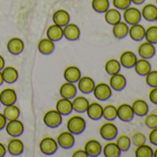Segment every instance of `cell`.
Listing matches in <instances>:
<instances>
[{
    "mask_svg": "<svg viewBox=\"0 0 157 157\" xmlns=\"http://www.w3.org/2000/svg\"><path fill=\"white\" fill-rule=\"evenodd\" d=\"M148 140L151 144L157 146V128H151L148 135Z\"/></svg>",
    "mask_w": 157,
    "mask_h": 157,
    "instance_id": "46",
    "label": "cell"
},
{
    "mask_svg": "<svg viewBox=\"0 0 157 157\" xmlns=\"http://www.w3.org/2000/svg\"><path fill=\"white\" fill-rule=\"evenodd\" d=\"M116 140V143L118 146V148L120 149V151L122 152L127 151L129 150L130 146H131V140H130V137H128V135L125 134H121V135H117Z\"/></svg>",
    "mask_w": 157,
    "mask_h": 157,
    "instance_id": "37",
    "label": "cell"
},
{
    "mask_svg": "<svg viewBox=\"0 0 157 157\" xmlns=\"http://www.w3.org/2000/svg\"><path fill=\"white\" fill-rule=\"evenodd\" d=\"M52 19H53V22L55 24H57V25L63 27L64 25H66L67 23L69 22L70 17H69V14L67 10L60 9V10H56L53 13Z\"/></svg>",
    "mask_w": 157,
    "mask_h": 157,
    "instance_id": "33",
    "label": "cell"
},
{
    "mask_svg": "<svg viewBox=\"0 0 157 157\" xmlns=\"http://www.w3.org/2000/svg\"><path fill=\"white\" fill-rule=\"evenodd\" d=\"M156 49L154 44L149 43V42H142L138 46V55L140 58L144 59H151L155 56Z\"/></svg>",
    "mask_w": 157,
    "mask_h": 157,
    "instance_id": "14",
    "label": "cell"
},
{
    "mask_svg": "<svg viewBox=\"0 0 157 157\" xmlns=\"http://www.w3.org/2000/svg\"><path fill=\"white\" fill-rule=\"evenodd\" d=\"M112 5L119 10H124L131 6V1L130 0H112Z\"/></svg>",
    "mask_w": 157,
    "mask_h": 157,
    "instance_id": "45",
    "label": "cell"
},
{
    "mask_svg": "<svg viewBox=\"0 0 157 157\" xmlns=\"http://www.w3.org/2000/svg\"><path fill=\"white\" fill-rule=\"evenodd\" d=\"M62 115L55 108L47 110L43 116V122L48 128H56L62 122Z\"/></svg>",
    "mask_w": 157,
    "mask_h": 157,
    "instance_id": "3",
    "label": "cell"
},
{
    "mask_svg": "<svg viewBox=\"0 0 157 157\" xmlns=\"http://www.w3.org/2000/svg\"><path fill=\"white\" fill-rule=\"evenodd\" d=\"M140 13H141V18L144 19L145 21L150 22L155 21L157 17V7L156 5L151 3L145 4L141 9Z\"/></svg>",
    "mask_w": 157,
    "mask_h": 157,
    "instance_id": "26",
    "label": "cell"
},
{
    "mask_svg": "<svg viewBox=\"0 0 157 157\" xmlns=\"http://www.w3.org/2000/svg\"><path fill=\"white\" fill-rule=\"evenodd\" d=\"M85 112L89 118L93 120H98L103 116V106L98 102H90Z\"/></svg>",
    "mask_w": 157,
    "mask_h": 157,
    "instance_id": "22",
    "label": "cell"
},
{
    "mask_svg": "<svg viewBox=\"0 0 157 157\" xmlns=\"http://www.w3.org/2000/svg\"><path fill=\"white\" fill-rule=\"evenodd\" d=\"M122 18H123V21L128 25H133L136 23H140L142 19L140 10L138 8L132 7V6H129L128 8H127L126 10H123Z\"/></svg>",
    "mask_w": 157,
    "mask_h": 157,
    "instance_id": "4",
    "label": "cell"
},
{
    "mask_svg": "<svg viewBox=\"0 0 157 157\" xmlns=\"http://www.w3.org/2000/svg\"><path fill=\"white\" fill-rule=\"evenodd\" d=\"M130 140H131V145H134L135 147H137L139 145H141L143 143H146L147 138H146V136L142 132L137 131V132H134L131 135Z\"/></svg>",
    "mask_w": 157,
    "mask_h": 157,
    "instance_id": "42",
    "label": "cell"
},
{
    "mask_svg": "<svg viewBox=\"0 0 157 157\" xmlns=\"http://www.w3.org/2000/svg\"><path fill=\"white\" fill-rule=\"evenodd\" d=\"M105 70L108 75H114L116 73L120 72L121 70V65L118 59L116 58H110L105 63Z\"/></svg>",
    "mask_w": 157,
    "mask_h": 157,
    "instance_id": "36",
    "label": "cell"
},
{
    "mask_svg": "<svg viewBox=\"0 0 157 157\" xmlns=\"http://www.w3.org/2000/svg\"><path fill=\"white\" fill-rule=\"evenodd\" d=\"M137 59H138V56L134 52L127 50L121 53L118 60L120 62L121 67L125 68H133Z\"/></svg>",
    "mask_w": 157,
    "mask_h": 157,
    "instance_id": "16",
    "label": "cell"
},
{
    "mask_svg": "<svg viewBox=\"0 0 157 157\" xmlns=\"http://www.w3.org/2000/svg\"><path fill=\"white\" fill-rule=\"evenodd\" d=\"M135 156L136 157H153V149L150 145L143 143L136 147Z\"/></svg>",
    "mask_w": 157,
    "mask_h": 157,
    "instance_id": "38",
    "label": "cell"
},
{
    "mask_svg": "<svg viewBox=\"0 0 157 157\" xmlns=\"http://www.w3.org/2000/svg\"><path fill=\"white\" fill-rule=\"evenodd\" d=\"M4 82V80H3V77H2V73H1V70H0V86H1Z\"/></svg>",
    "mask_w": 157,
    "mask_h": 157,
    "instance_id": "53",
    "label": "cell"
},
{
    "mask_svg": "<svg viewBox=\"0 0 157 157\" xmlns=\"http://www.w3.org/2000/svg\"><path fill=\"white\" fill-rule=\"evenodd\" d=\"M112 91L113 90L109 84L105 82H99L97 84L95 83L92 93L98 101H106L112 96Z\"/></svg>",
    "mask_w": 157,
    "mask_h": 157,
    "instance_id": "6",
    "label": "cell"
},
{
    "mask_svg": "<svg viewBox=\"0 0 157 157\" xmlns=\"http://www.w3.org/2000/svg\"><path fill=\"white\" fill-rule=\"evenodd\" d=\"M144 39L146 42H149L154 45L157 44V25H151L145 29Z\"/></svg>",
    "mask_w": 157,
    "mask_h": 157,
    "instance_id": "41",
    "label": "cell"
},
{
    "mask_svg": "<svg viewBox=\"0 0 157 157\" xmlns=\"http://www.w3.org/2000/svg\"><path fill=\"white\" fill-rule=\"evenodd\" d=\"M128 27L129 25H128L124 21H120L117 23L112 25V33L114 37L119 40L127 37L128 33Z\"/></svg>",
    "mask_w": 157,
    "mask_h": 157,
    "instance_id": "29",
    "label": "cell"
},
{
    "mask_svg": "<svg viewBox=\"0 0 157 157\" xmlns=\"http://www.w3.org/2000/svg\"><path fill=\"white\" fill-rule=\"evenodd\" d=\"M17 101V94L13 88H5L0 92V103L3 105L15 104Z\"/></svg>",
    "mask_w": 157,
    "mask_h": 157,
    "instance_id": "20",
    "label": "cell"
},
{
    "mask_svg": "<svg viewBox=\"0 0 157 157\" xmlns=\"http://www.w3.org/2000/svg\"><path fill=\"white\" fill-rule=\"evenodd\" d=\"M156 148L153 150V157H157V146H155Z\"/></svg>",
    "mask_w": 157,
    "mask_h": 157,
    "instance_id": "54",
    "label": "cell"
},
{
    "mask_svg": "<svg viewBox=\"0 0 157 157\" xmlns=\"http://www.w3.org/2000/svg\"><path fill=\"white\" fill-rule=\"evenodd\" d=\"M130 1H131V4L136 5V6H140L145 2V0H130Z\"/></svg>",
    "mask_w": 157,
    "mask_h": 157,
    "instance_id": "51",
    "label": "cell"
},
{
    "mask_svg": "<svg viewBox=\"0 0 157 157\" xmlns=\"http://www.w3.org/2000/svg\"><path fill=\"white\" fill-rule=\"evenodd\" d=\"M72 108L77 113H84L89 105L90 101L83 95H75L71 99Z\"/></svg>",
    "mask_w": 157,
    "mask_h": 157,
    "instance_id": "21",
    "label": "cell"
},
{
    "mask_svg": "<svg viewBox=\"0 0 157 157\" xmlns=\"http://www.w3.org/2000/svg\"><path fill=\"white\" fill-rule=\"evenodd\" d=\"M128 35L134 42H141L144 40L145 35V27H143L140 23H136L133 25H129Z\"/></svg>",
    "mask_w": 157,
    "mask_h": 157,
    "instance_id": "18",
    "label": "cell"
},
{
    "mask_svg": "<svg viewBox=\"0 0 157 157\" xmlns=\"http://www.w3.org/2000/svg\"><path fill=\"white\" fill-rule=\"evenodd\" d=\"M58 148V144L53 137L45 136L41 139L39 141V149L41 152H43L45 155H51L54 154Z\"/></svg>",
    "mask_w": 157,
    "mask_h": 157,
    "instance_id": "5",
    "label": "cell"
},
{
    "mask_svg": "<svg viewBox=\"0 0 157 157\" xmlns=\"http://www.w3.org/2000/svg\"><path fill=\"white\" fill-rule=\"evenodd\" d=\"M81 36V30L75 23H67L63 26V37L68 41H77Z\"/></svg>",
    "mask_w": 157,
    "mask_h": 157,
    "instance_id": "13",
    "label": "cell"
},
{
    "mask_svg": "<svg viewBox=\"0 0 157 157\" xmlns=\"http://www.w3.org/2000/svg\"><path fill=\"white\" fill-rule=\"evenodd\" d=\"M145 82L151 88L157 87V70L151 69L149 71V73L145 76Z\"/></svg>",
    "mask_w": 157,
    "mask_h": 157,
    "instance_id": "43",
    "label": "cell"
},
{
    "mask_svg": "<svg viewBox=\"0 0 157 157\" xmlns=\"http://www.w3.org/2000/svg\"><path fill=\"white\" fill-rule=\"evenodd\" d=\"M108 84L113 91L120 92L123 91L127 86V78L123 74L118 72L110 76Z\"/></svg>",
    "mask_w": 157,
    "mask_h": 157,
    "instance_id": "12",
    "label": "cell"
},
{
    "mask_svg": "<svg viewBox=\"0 0 157 157\" xmlns=\"http://www.w3.org/2000/svg\"><path fill=\"white\" fill-rule=\"evenodd\" d=\"M92 8L97 13H104L110 8L109 0H92Z\"/></svg>",
    "mask_w": 157,
    "mask_h": 157,
    "instance_id": "40",
    "label": "cell"
},
{
    "mask_svg": "<svg viewBox=\"0 0 157 157\" xmlns=\"http://www.w3.org/2000/svg\"><path fill=\"white\" fill-rule=\"evenodd\" d=\"M104 19L107 24L112 26L122 21V14L119 10L116 8H109L105 12H104Z\"/></svg>",
    "mask_w": 157,
    "mask_h": 157,
    "instance_id": "27",
    "label": "cell"
},
{
    "mask_svg": "<svg viewBox=\"0 0 157 157\" xmlns=\"http://www.w3.org/2000/svg\"><path fill=\"white\" fill-rule=\"evenodd\" d=\"M1 73H2L4 82H7L9 84L14 83L19 78L18 70L16 69V67L12 66H5L1 69Z\"/></svg>",
    "mask_w": 157,
    "mask_h": 157,
    "instance_id": "23",
    "label": "cell"
},
{
    "mask_svg": "<svg viewBox=\"0 0 157 157\" xmlns=\"http://www.w3.org/2000/svg\"><path fill=\"white\" fill-rule=\"evenodd\" d=\"M148 97H149V100L151 104L157 105V87L151 88Z\"/></svg>",
    "mask_w": 157,
    "mask_h": 157,
    "instance_id": "47",
    "label": "cell"
},
{
    "mask_svg": "<svg viewBox=\"0 0 157 157\" xmlns=\"http://www.w3.org/2000/svg\"><path fill=\"white\" fill-rule=\"evenodd\" d=\"M4 67H5V59L1 55H0V70H1Z\"/></svg>",
    "mask_w": 157,
    "mask_h": 157,
    "instance_id": "52",
    "label": "cell"
},
{
    "mask_svg": "<svg viewBox=\"0 0 157 157\" xmlns=\"http://www.w3.org/2000/svg\"><path fill=\"white\" fill-rule=\"evenodd\" d=\"M0 106H1V103H0Z\"/></svg>",
    "mask_w": 157,
    "mask_h": 157,
    "instance_id": "57",
    "label": "cell"
},
{
    "mask_svg": "<svg viewBox=\"0 0 157 157\" xmlns=\"http://www.w3.org/2000/svg\"><path fill=\"white\" fill-rule=\"evenodd\" d=\"M144 117V125L151 129L157 128V114L154 113H148Z\"/></svg>",
    "mask_w": 157,
    "mask_h": 157,
    "instance_id": "44",
    "label": "cell"
},
{
    "mask_svg": "<svg viewBox=\"0 0 157 157\" xmlns=\"http://www.w3.org/2000/svg\"><path fill=\"white\" fill-rule=\"evenodd\" d=\"M4 128L10 137H20L24 131L23 123L19 118L8 120Z\"/></svg>",
    "mask_w": 157,
    "mask_h": 157,
    "instance_id": "7",
    "label": "cell"
},
{
    "mask_svg": "<svg viewBox=\"0 0 157 157\" xmlns=\"http://www.w3.org/2000/svg\"><path fill=\"white\" fill-rule=\"evenodd\" d=\"M121 151L113 140H108L104 146H102V153L105 157H119L121 155Z\"/></svg>",
    "mask_w": 157,
    "mask_h": 157,
    "instance_id": "28",
    "label": "cell"
},
{
    "mask_svg": "<svg viewBox=\"0 0 157 157\" xmlns=\"http://www.w3.org/2000/svg\"><path fill=\"white\" fill-rule=\"evenodd\" d=\"M7 118L5 117V116L3 115L2 112H0V130L3 129L6 126V123H7Z\"/></svg>",
    "mask_w": 157,
    "mask_h": 157,
    "instance_id": "49",
    "label": "cell"
},
{
    "mask_svg": "<svg viewBox=\"0 0 157 157\" xmlns=\"http://www.w3.org/2000/svg\"><path fill=\"white\" fill-rule=\"evenodd\" d=\"M72 156L73 157H88L84 149H78V150L74 151L72 153Z\"/></svg>",
    "mask_w": 157,
    "mask_h": 157,
    "instance_id": "48",
    "label": "cell"
},
{
    "mask_svg": "<svg viewBox=\"0 0 157 157\" xmlns=\"http://www.w3.org/2000/svg\"><path fill=\"white\" fill-rule=\"evenodd\" d=\"M46 37L53 42H57L63 38V27L53 23L46 29Z\"/></svg>",
    "mask_w": 157,
    "mask_h": 157,
    "instance_id": "32",
    "label": "cell"
},
{
    "mask_svg": "<svg viewBox=\"0 0 157 157\" xmlns=\"http://www.w3.org/2000/svg\"><path fill=\"white\" fill-rule=\"evenodd\" d=\"M56 109L62 116H67V115H69L73 111L71 99L60 97L56 101Z\"/></svg>",
    "mask_w": 157,
    "mask_h": 157,
    "instance_id": "30",
    "label": "cell"
},
{
    "mask_svg": "<svg viewBox=\"0 0 157 157\" xmlns=\"http://www.w3.org/2000/svg\"><path fill=\"white\" fill-rule=\"evenodd\" d=\"M82 76V72L78 67L74 65L67 66L63 71V77L66 82L76 83Z\"/></svg>",
    "mask_w": 157,
    "mask_h": 157,
    "instance_id": "17",
    "label": "cell"
},
{
    "mask_svg": "<svg viewBox=\"0 0 157 157\" xmlns=\"http://www.w3.org/2000/svg\"><path fill=\"white\" fill-rule=\"evenodd\" d=\"M76 83H77L76 84L77 89L82 94H91L95 85L94 78H92L89 76H81V78H78Z\"/></svg>",
    "mask_w": 157,
    "mask_h": 157,
    "instance_id": "10",
    "label": "cell"
},
{
    "mask_svg": "<svg viewBox=\"0 0 157 157\" xmlns=\"http://www.w3.org/2000/svg\"><path fill=\"white\" fill-rule=\"evenodd\" d=\"M155 5H156V7H157V0H155Z\"/></svg>",
    "mask_w": 157,
    "mask_h": 157,
    "instance_id": "55",
    "label": "cell"
},
{
    "mask_svg": "<svg viewBox=\"0 0 157 157\" xmlns=\"http://www.w3.org/2000/svg\"><path fill=\"white\" fill-rule=\"evenodd\" d=\"M66 126L68 131H70L74 135H78L84 131L86 128V121L84 117H82V116L73 115L67 118Z\"/></svg>",
    "mask_w": 157,
    "mask_h": 157,
    "instance_id": "1",
    "label": "cell"
},
{
    "mask_svg": "<svg viewBox=\"0 0 157 157\" xmlns=\"http://www.w3.org/2000/svg\"><path fill=\"white\" fill-rule=\"evenodd\" d=\"M56 140L58 144V147L63 149H69L75 144V135L67 129L58 133Z\"/></svg>",
    "mask_w": 157,
    "mask_h": 157,
    "instance_id": "8",
    "label": "cell"
},
{
    "mask_svg": "<svg viewBox=\"0 0 157 157\" xmlns=\"http://www.w3.org/2000/svg\"><path fill=\"white\" fill-rule=\"evenodd\" d=\"M99 134L101 138L105 140H113L118 135L117 127L112 123V121H106L103 123L99 128Z\"/></svg>",
    "mask_w": 157,
    "mask_h": 157,
    "instance_id": "2",
    "label": "cell"
},
{
    "mask_svg": "<svg viewBox=\"0 0 157 157\" xmlns=\"http://www.w3.org/2000/svg\"><path fill=\"white\" fill-rule=\"evenodd\" d=\"M6 153H7V148L1 141H0V157L5 156Z\"/></svg>",
    "mask_w": 157,
    "mask_h": 157,
    "instance_id": "50",
    "label": "cell"
},
{
    "mask_svg": "<svg viewBox=\"0 0 157 157\" xmlns=\"http://www.w3.org/2000/svg\"><path fill=\"white\" fill-rule=\"evenodd\" d=\"M84 151H86L88 157L99 156L102 152V144L99 140L95 139H90L84 143Z\"/></svg>",
    "mask_w": 157,
    "mask_h": 157,
    "instance_id": "15",
    "label": "cell"
},
{
    "mask_svg": "<svg viewBox=\"0 0 157 157\" xmlns=\"http://www.w3.org/2000/svg\"><path fill=\"white\" fill-rule=\"evenodd\" d=\"M102 117H104L106 121H114L117 118V107L111 104L103 106Z\"/></svg>",
    "mask_w": 157,
    "mask_h": 157,
    "instance_id": "39",
    "label": "cell"
},
{
    "mask_svg": "<svg viewBox=\"0 0 157 157\" xmlns=\"http://www.w3.org/2000/svg\"><path fill=\"white\" fill-rule=\"evenodd\" d=\"M133 68L139 76L145 77L149 73V71L151 69V65L148 59L138 58Z\"/></svg>",
    "mask_w": 157,
    "mask_h": 157,
    "instance_id": "31",
    "label": "cell"
},
{
    "mask_svg": "<svg viewBox=\"0 0 157 157\" xmlns=\"http://www.w3.org/2000/svg\"><path fill=\"white\" fill-rule=\"evenodd\" d=\"M2 113L7 118V120H12V119L19 118L21 111H20V108L15 104H12V105H4Z\"/></svg>",
    "mask_w": 157,
    "mask_h": 157,
    "instance_id": "35",
    "label": "cell"
},
{
    "mask_svg": "<svg viewBox=\"0 0 157 157\" xmlns=\"http://www.w3.org/2000/svg\"><path fill=\"white\" fill-rule=\"evenodd\" d=\"M38 50L43 55H50L55 50V42L45 37L38 42Z\"/></svg>",
    "mask_w": 157,
    "mask_h": 157,
    "instance_id": "34",
    "label": "cell"
},
{
    "mask_svg": "<svg viewBox=\"0 0 157 157\" xmlns=\"http://www.w3.org/2000/svg\"><path fill=\"white\" fill-rule=\"evenodd\" d=\"M135 115L133 113L131 105L123 103L117 107V118L123 122H130L134 118Z\"/></svg>",
    "mask_w": 157,
    "mask_h": 157,
    "instance_id": "9",
    "label": "cell"
},
{
    "mask_svg": "<svg viewBox=\"0 0 157 157\" xmlns=\"http://www.w3.org/2000/svg\"><path fill=\"white\" fill-rule=\"evenodd\" d=\"M7 152L13 156H18L21 154L24 151V144L23 141L19 137H12L6 146Z\"/></svg>",
    "mask_w": 157,
    "mask_h": 157,
    "instance_id": "11",
    "label": "cell"
},
{
    "mask_svg": "<svg viewBox=\"0 0 157 157\" xmlns=\"http://www.w3.org/2000/svg\"><path fill=\"white\" fill-rule=\"evenodd\" d=\"M77 86L73 82H65L59 87V94L61 97L72 99L75 95H77Z\"/></svg>",
    "mask_w": 157,
    "mask_h": 157,
    "instance_id": "24",
    "label": "cell"
},
{
    "mask_svg": "<svg viewBox=\"0 0 157 157\" xmlns=\"http://www.w3.org/2000/svg\"><path fill=\"white\" fill-rule=\"evenodd\" d=\"M131 107L135 116L143 117L149 113V105L142 99H136L132 102Z\"/></svg>",
    "mask_w": 157,
    "mask_h": 157,
    "instance_id": "25",
    "label": "cell"
},
{
    "mask_svg": "<svg viewBox=\"0 0 157 157\" xmlns=\"http://www.w3.org/2000/svg\"><path fill=\"white\" fill-rule=\"evenodd\" d=\"M7 49L14 56L20 55L24 50V43L20 37H12L7 43Z\"/></svg>",
    "mask_w": 157,
    "mask_h": 157,
    "instance_id": "19",
    "label": "cell"
},
{
    "mask_svg": "<svg viewBox=\"0 0 157 157\" xmlns=\"http://www.w3.org/2000/svg\"><path fill=\"white\" fill-rule=\"evenodd\" d=\"M155 22L157 23V17H156V20H155Z\"/></svg>",
    "mask_w": 157,
    "mask_h": 157,
    "instance_id": "56",
    "label": "cell"
}]
</instances>
